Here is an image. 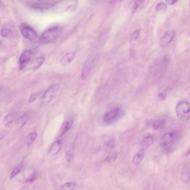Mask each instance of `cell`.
<instances>
[{
    "label": "cell",
    "mask_w": 190,
    "mask_h": 190,
    "mask_svg": "<svg viewBox=\"0 0 190 190\" xmlns=\"http://www.w3.org/2000/svg\"><path fill=\"white\" fill-rule=\"evenodd\" d=\"M62 29L58 26H54L48 29L41 35L39 38L41 43L48 44L53 43L60 36Z\"/></svg>",
    "instance_id": "6da1fadb"
},
{
    "label": "cell",
    "mask_w": 190,
    "mask_h": 190,
    "mask_svg": "<svg viewBox=\"0 0 190 190\" xmlns=\"http://www.w3.org/2000/svg\"><path fill=\"white\" fill-rule=\"evenodd\" d=\"M176 111L179 119L187 121L190 118V104L186 101L179 102L176 106Z\"/></svg>",
    "instance_id": "7a4b0ae2"
},
{
    "label": "cell",
    "mask_w": 190,
    "mask_h": 190,
    "mask_svg": "<svg viewBox=\"0 0 190 190\" xmlns=\"http://www.w3.org/2000/svg\"><path fill=\"white\" fill-rule=\"evenodd\" d=\"M59 86L57 84L54 85L49 87L42 95L41 103L42 105L48 104L54 98L58 92Z\"/></svg>",
    "instance_id": "3957f363"
},
{
    "label": "cell",
    "mask_w": 190,
    "mask_h": 190,
    "mask_svg": "<svg viewBox=\"0 0 190 190\" xmlns=\"http://www.w3.org/2000/svg\"><path fill=\"white\" fill-rule=\"evenodd\" d=\"M20 29L22 35L28 40H35L38 37L36 31L25 23H22L20 25Z\"/></svg>",
    "instance_id": "277c9868"
},
{
    "label": "cell",
    "mask_w": 190,
    "mask_h": 190,
    "mask_svg": "<svg viewBox=\"0 0 190 190\" xmlns=\"http://www.w3.org/2000/svg\"><path fill=\"white\" fill-rule=\"evenodd\" d=\"M121 113V110L120 108H116L105 114L104 116V121L106 123H111L120 117Z\"/></svg>",
    "instance_id": "5b68a950"
},
{
    "label": "cell",
    "mask_w": 190,
    "mask_h": 190,
    "mask_svg": "<svg viewBox=\"0 0 190 190\" xmlns=\"http://www.w3.org/2000/svg\"><path fill=\"white\" fill-rule=\"evenodd\" d=\"M93 64V61L91 59L86 61L81 74L80 77L82 80H86L88 77L92 69Z\"/></svg>",
    "instance_id": "8992f818"
},
{
    "label": "cell",
    "mask_w": 190,
    "mask_h": 190,
    "mask_svg": "<svg viewBox=\"0 0 190 190\" xmlns=\"http://www.w3.org/2000/svg\"><path fill=\"white\" fill-rule=\"evenodd\" d=\"M32 56V52L31 50H27L23 52L20 55V67L22 69L25 67L31 60Z\"/></svg>",
    "instance_id": "52a82bcc"
},
{
    "label": "cell",
    "mask_w": 190,
    "mask_h": 190,
    "mask_svg": "<svg viewBox=\"0 0 190 190\" xmlns=\"http://www.w3.org/2000/svg\"><path fill=\"white\" fill-rule=\"evenodd\" d=\"M176 136V133L171 132L164 134L161 138L160 143L163 146L169 145L174 141Z\"/></svg>",
    "instance_id": "ba28073f"
},
{
    "label": "cell",
    "mask_w": 190,
    "mask_h": 190,
    "mask_svg": "<svg viewBox=\"0 0 190 190\" xmlns=\"http://www.w3.org/2000/svg\"><path fill=\"white\" fill-rule=\"evenodd\" d=\"M74 120V116L69 117L62 124L60 130V135L59 137L63 136L72 127Z\"/></svg>",
    "instance_id": "9c48e42d"
},
{
    "label": "cell",
    "mask_w": 190,
    "mask_h": 190,
    "mask_svg": "<svg viewBox=\"0 0 190 190\" xmlns=\"http://www.w3.org/2000/svg\"><path fill=\"white\" fill-rule=\"evenodd\" d=\"M175 35L174 31H168L165 33L162 37L161 42L163 45H167L171 42L174 39Z\"/></svg>",
    "instance_id": "30bf717a"
},
{
    "label": "cell",
    "mask_w": 190,
    "mask_h": 190,
    "mask_svg": "<svg viewBox=\"0 0 190 190\" xmlns=\"http://www.w3.org/2000/svg\"><path fill=\"white\" fill-rule=\"evenodd\" d=\"M62 141L61 140H59L56 141L50 146V148L49 150V153L50 154H52L53 155H56L59 152L60 149L62 145Z\"/></svg>",
    "instance_id": "8fae6325"
},
{
    "label": "cell",
    "mask_w": 190,
    "mask_h": 190,
    "mask_svg": "<svg viewBox=\"0 0 190 190\" xmlns=\"http://www.w3.org/2000/svg\"><path fill=\"white\" fill-rule=\"evenodd\" d=\"M76 52L75 51L70 52L67 53L62 57L61 60L63 65H67L70 63L75 58Z\"/></svg>",
    "instance_id": "7c38bea8"
},
{
    "label": "cell",
    "mask_w": 190,
    "mask_h": 190,
    "mask_svg": "<svg viewBox=\"0 0 190 190\" xmlns=\"http://www.w3.org/2000/svg\"><path fill=\"white\" fill-rule=\"evenodd\" d=\"M54 5V3H46L34 4L31 6V7L34 9H45L52 8Z\"/></svg>",
    "instance_id": "4fadbf2b"
},
{
    "label": "cell",
    "mask_w": 190,
    "mask_h": 190,
    "mask_svg": "<svg viewBox=\"0 0 190 190\" xmlns=\"http://www.w3.org/2000/svg\"><path fill=\"white\" fill-rule=\"evenodd\" d=\"M144 151L143 150H141L136 154L133 159V162L135 165H139L142 162L144 158Z\"/></svg>",
    "instance_id": "5bb4252c"
},
{
    "label": "cell",
    "mask_w": 190,
    "mask_h": 190,
    "mask_svg": "<svg viewBox=\"0 0 190 190\" xmlns=\"http://www.w3.org/2000/svg\"><path fill=\"white\" fill-rule=\"evenodd\" d=\"M29 118V116L27 114H25L17 119L16 120V124L19 128H22L28 122Z\"/></svg>",
    "instance_id": "9a60e30c"
},
{
    "label": "cell",
    "mask_w": 190,
    "mask_h": 190,
    "mask_svg": "<svg viewBox=\"0 0 190 190\" xmlns=\"http://www.w3.org/2000/svg\"><path fill=\"white\" fill-rule=\"evenodd\" d=\"M45 58L43 57H39L35 59L33 62L32 69L33 70H37L42 66L44 62Z\"/></svg>",
    "instance_id": "2e32d148"
},
{
    "label": "cell",
    "mask_w": 190,
    "mask_h": 190,
    "mask_svg": "<svg viewBox=\"0 0 190 190\" xmlns=\"http://www.w3.org/2000/svg\"><path fill=\"white\" fill-rule=\"evenodd\" d=\"M37 136V134L36 132H32L29 133L27 137L26 142L27 145L31 146L36 140Z\"/></svg>",
    "instance_id": "e0dca14e"
},
{
    "label": "cell",
    "mask_w": 190,
    "mask_h": 190,
    "mask_svg": "<svg viewBox=\"0 0 190 190\" xmlns=\"http://www.w3.org/2000/svg\"><path fill=\"white\" fill-rule=\"evenodd\" d=\"M18 115V113L16 112H12L9 113L6 116L5 118V122L6 124H10L15 120Z\"/></svg>",
    "instance_id": "ac0fdd59"
},
{
    "label": "cell",
    "mask_w": 190,
    "mask_h": 190,
    "mask_svg": "<svg viewBox=\"0 0 190 190\" xmlns=\"http://www.w3.org/2000/svg\"><path fill=\"white\" fill-rule=\"evenodd\" d=\"M154 142V138L151 136H149L145 138L142 142V144L145 147H149Z\"/></svg>",
    "instance_id": "d6986e66"
},
{
    "label": "cell",
    "mask_w": 190,
    "mask_h": 190,
    "mask_svg": "<svg viewBox=\"0 0 190 190\" xmlns=\"http://www.w3.org/2000/svg\"><path fill=\"white\" fill-rule=\"evenodd\" d=\"M23 168V164L22 163L20 164L19 166H17V167L15 168L11 173L10 175V177L11 179H12L15 176L17 175L20 173V171L22 170Z\"/></svg>",
    "instance_id": "ffe728a7"
},
{
    "label": "cell",
    "mask_w": 190,
    "mask_h": 190,
    "mask_svg": "<svg viewBox=\"0 0 190 190\" xmlns=\"http://www.w3.org/2000/svg\"><path fill=\"white\" fill-rule=\"evenodd\" d=\"M165 124V121L164 120H158L153 123L152 127L154 130H157L163 127Z\"/></svg>",
    "instance_id": "44dd1931"
},
{
    "label": "cell",
    "mask_w": 190,
    "mask_h": 190,
    "mask_svg": "<svg viewBox=\"0 0 190 190\" xmlns=\"http://www.w3.org/2000/svg\"><path fill=\"white\" fill-rule=\"evenodd\" d=\"M76 184L74 182H68L65 183L61 186L62 189L65 190H72L76 186Z\"/></svg>",
    "instance_id": "7402d4cb"
},
{
    "label": "cell",
    "mask_w": 190,
    "mask_h": 190,
    "mask_svg": "<svg viewBox=\"0 0 190 190\" xmlns=\"http://www.w3.org/2000/svg\"><path fill=\"white\" fill-rule=\"evenodd\" d=\"M74 154V149L73 146H72L70 149L68 150L66 153V158L68 162H69L72 160L73 158Z\"/></svg>",
    "instance_id": "603a6c76"
},
{
    "label": "cell",
    "mask_w": 190,
    "mask_h": 190,
    "mask_svg": "<svg viewBox=\"0 0 190 190\" xmlns=\"http://www.w3.org/2000/svg\"><path fill=\"white\" fill-rule=\"evenodd\" d=\"M167 6L166 4L163 2L159 3L157 4L156 6V10L158 12H164L166 10Z\"/></svg>",
    "instance_id": "cb8c5ba5"
},
{
    "label": "cell",
    "mask_w": 190,
    "mask_h": 190,
    "mask_svg": "<svg viewBox=\"0 0 190 190\" xmlns=\"http://www.w3.org/2000/svg\"><path fill=\"white\" fill-rule=\"evenodd\" d=\"M117 156V154L116 153L110 154L106 158V160L109 163H113L115 161Z\"/></svg>",
    "instance_id": "d4e9b609"
},
{
    "label": "cell",
    "mask_w": 190,
    "mask_h": 190,
    "mask_svg": "<svg viewBox=\"0 0 190 190\" xmlns=\"http://www.w3.org/2000/svg\"><path fill=\"white\" fill-rule=\"evenodd\" d=\"M181 180L184 182H187L190 180V173L188 172H184L181 176Z\"/></svg>",
    "instance_id": "484cf974"
},
{
    "label": "cell",
    "mask_w": 190,
    "mask_h": 190,
    "mask_svg": "<svg viewBox=\"0 0 190 190\" xmlns=\"http://www.w3.org/2000/svg\"><path fill=\"white\" fill-rule=\"evenodd\" d=\"M11 30L9 29L4 28L1 31V35L4 37H6L11 32Z\"/></svg>",
    "instance_id": "4316f807"
},
{
    "label": "cell",
    "mask_w": 190,
    "mask_h": 190,
    "mask_svg": "<svg viewBox=\"0 0 190 190\" xmlns=\"http://www.w3.org/2000/svg\"><path fill=\"white\" fill-rule=\"evenodd\" d=\"M37 177V174L36 172H34L33 173L32 175V176L29 178H28V179L26 180L27 182H33L36 179Z\"/></svg>",
    "instance_id": "83f0119b"
},
{
    "label": "cell",
    "mask_w": 190,
    "mask_h": 190,
    "mask_svg": "<svg viewBox=\"0 0 190 190\" xmlns=\"http://www.w3.org/2000/svg\"><path fill=\"white\" fill-rule=\"evenodd\" d=\"M140 31L139 30H136L133 33L132 35V39L134 40H136L139 37L140 35Z\"/></svg>",
    "instance_id": "f1b7e54d"
},
{
    "label": "cell",
    "mask_w": 190,
    "mask_h": 190,
    "mask_svg": "<svg viewBox=\"0 0 190 190\" xmlns=\"http://www.w3.org/2000/svg\"><path fill=\"white\" fill-rule=\"evenodd\" d=\"M39 94L38 93H35L32 94L31 95V96H30L29 100V102H34L37 98L38 95H39Z\"/></svg>",
    "instance_id": "f546056e"
},
{
    "label": "cell",
    "mask_w": 190,
    "mask_h": 190,
    "mask_svg": "<svg viewBox=\"0 0 190 190\" xmlns=\"http://www.w3.org/2000/svg\"><path fill=\"white\" fill-rule=\"evenodd\" d=\"M166 91H165L160 93L158 95V99L160 101L163 100L166 98Z\"/></svg>",
    "instance_id": "4dcf8cb0"
},
{
    "label": "cell",
    "mask_w": 190,
    "mask_h": 190,
    "mask_svg": "<svg viewBox=\"0 0 190 190\" xmlns=\"http://www.w3.org/2000/svg\"><path fill=\"white\" fill-rule=\"evenodd\" d=\"M115 145V143L113 139H111L108 142L107 146L109 148L111 149L114 148Z\"/></svg>",
    "instance_id": "1f68e13d"
},
{
    "label": "cell",
    "mask_w": 190,
    "mask_h": 190,
    "mask_svg": "<svg viewBox=\"0 0 190 190\" xmlns=\"http://www.w3.org/2000/svg\"><path fill=\"white\" fill-rule=\"evenodd\" d=\"M143 0H136L135 1L134 6V9L135 10L137 9L138 7L140 5Z\"/></svg>",
    "instance_id": "d6a6232c"
},
{
    "label": "cell",
    "mask_w": 190,
    "mask_h": 190,
    "mask_svg": "<svg viewBox=\"0 0 190 190\" xmlns=\"http://www.w3.org/2000/svg\"><path fill=\"white\" fill-rule=\"evenodd\" d=\"M177 0H166V2L168 5H172L175 3Z\"/></svg>",
    "instance_id": "836d02e7"
},
{
    "label": "cell",
    "mask_w": 190,
    "mask_h": 190,
    "mask_svg": "<svg viewBox=\"0 0 190 190\" xmlns=\"http://www.w3.org/2000/svg\"><path fill=\"white\" fill-rule=\"evenodd\" d=\"M121 0H109V2L111 4H115L119 2Z\"/></svg>",
    "instance_id": "e575fe53"
},
{
    "label": "cell",
    "mask_w": 190,
    "mask_h": 190,
    "mask_svg": "<svg viewBox=\"0 0 190 190\" xmlns=\"http://www.w3.org/2000/svg\"><path fill=\"white\" fill-rule=\"evenodd\" d=\"M189 154H190V149L188 151V153H187L186 155H189Z\"/></svg>",
    "instance_id": "d590c367"
}]
</instances>
